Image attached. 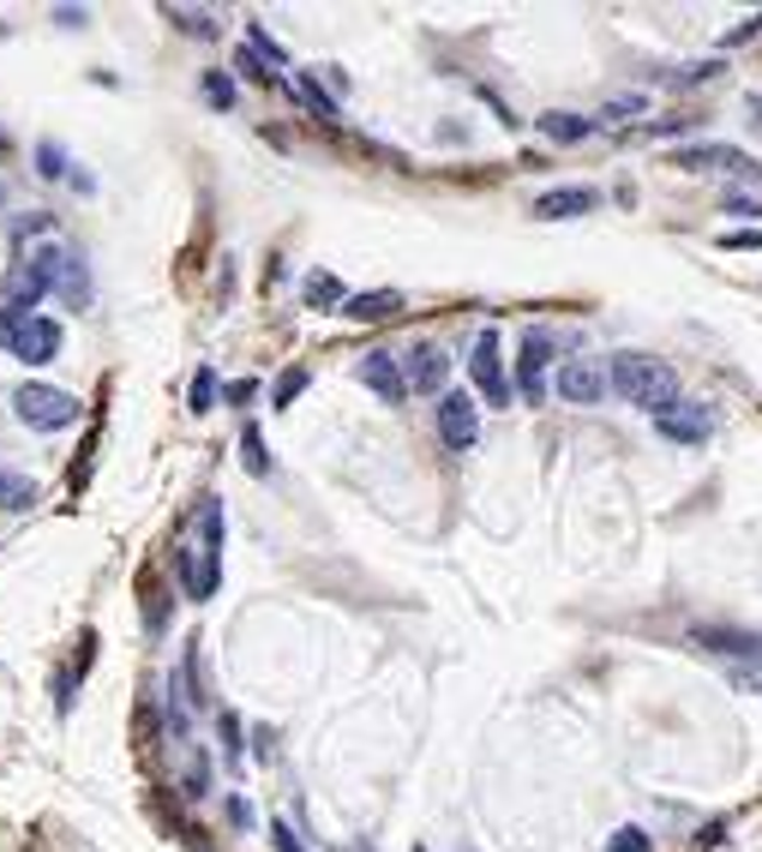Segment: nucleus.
<instances>
[{
	"label": "nucleus",
	"mask_w": 762,
	"mask_h": 852,
	"mask_svg": "<svg viewBox=\"0 0 762 852\" xmlns=\"http://www.w3.org/2000/svg\"><path fill=\"white\" fill-rule=\"evenodd\" d=\"M757 133H762V96H757Z\"/></svg>",
	"instance_id": "nucleus-34"
},
{
	"label": "nucleus",
	"mask_w": 762,
	"mask_h": 852,
	"mask_svg": "<svg viewBox=\"0 0 762 852\" xmlns=\"http://www.w3.org/2000/svg\"><path fill=\"white\" fill-rule=\"evenodd\" d=\"M300 295H307V307H330V300H349L342 295V283L330 271H312L307 283H300Z\"/></svg>",
	"instance_id": "nucleus-19"
},
{
	"label": "nucleus",
	"mask_w": 762,
	"mask_h": 852,
	"mask_svg": "<svg viewBox=\"0 0 762 852\" xmlns=\"http://www.w3.org/2000/svg\"><path fill=\"white\" fill-rule=\"evenodd\" d=\"M402 373H409V390H444L451 354H444L439 342H409V349H402Z\"/></svg>",
	"instance_id": "nucleus-11"
},
{
	"label": "nucleus",
	"mask_w": 762,
	"mask_h": 852,
	"mask_svg": "<svg viewBox=\"0 0 762 852\" xmlns=\"http://www.w3.org/2000/svg\"><path fill=\"white\" fill-rule=\"evenodd\" d=\"M271 841H276V852H307V847H300V841H295V834H288V829H283V822H271Z\"/></svg>",
	"instance_id": "nucleus-29"
},
{
	"label": "nucleus",
	"mask_w": 762,
	"mask_h": 852,
	"mask_svg": "<svg viewBox=\"0 0 762 852\" xmlns=\"http://www.w3.org/2000/svg\"><path fill=\"white\" fill-rule=\"evenodd\" d=\"M228 822H235V829H247V822H252V810H247V798H228Z\"/></svg>",
	"instance_id": "nucleus-31"
},
{
	"label": "nucleus",
	"mask_w": 762,
	"mask_h": 852,
	"mask_svg": "<svg viewBox=\"0 0 762 852\" xmlns=\"http://www.w3.org/2000/svg\"><path fill=\"white\" fill-rule=\"evenodd\" d=\"M541 133L553 138V145H577V138L594 133V121H589V114H565V109H558V114H541Z\"/></svg>",
	"instance_id": "nucleus-16"
},
{
	"label": "nucleus",
	"mask_w": 762,
	"mask_h": 852,
	"mask_svg": "<svg viewBox=\"0 0 762 852\" xmlns=\"http://www.w3.org/2000/svg\"><path fill=\"white\" fill-rule=\"evenodd\" d=\"M439 439H444V451H475L480 414H475V397H468V390H444L439 397Z\"/></svg>",
	"instance_id": "nucleus-6"
},
{
	"label": "nucleus",
	"mask_w": 762,
	"mask_h": 852,
	"mask_svg": "<svg viewBox=\"0 0 762 852\" xmlns=\"http://www.w3.org/2000/svg\"><path fill=\"white\" fill-rule=\"evenodd\" d=\"M205 96H211V109H235V79H228V72H211Z\"/></svg>",
	"instance_id": "nucleus-25"
},
{
	"label": "nucleus",
	"mask_w": 762,
	"mask_h": 852,
	"mask_svg": "<svg viewBox=\"0 0 762 852\" xmlns=\"http://www.w3.org/2000/svg\"><path fill=\"white\" fill-rule=\"evenodd\" d=\"M36 499H43V492H36V480H24V475H12V468H0V511H31Z\"/></svg>",
	"instance_id": "nucleus-17"
},
{
	"label": "nucleus",
	"mask_w": 762,
	"mask_h": 852,
	"mask_svg": "<svg viewBox=\"0 0 762 852\" xmlns=\"http://www.w3.org/2000/svg\"><path fill=\"white\" fill-rule=\"evenodd\" d=\"M55 295L67 300V307H84V300H91V276H84V259H79V252H72V247H60Z\"/></svg>",
	"instance_id": "nucleus-14"
},
{
	"label": "nucleus",
	"mask_w": 762,
	"mask_h": 852,
	"mask_svg": "<svg viewBox=\"0 0 762 852\" xmlns=\"http://www.w3.org/2000/svg\"><path fill=\"white\" fill-rule=\"evenodd\" d=\"M288 84H295V96H300V103H307L312 114H319V121H337V103H330V91H325L319 79H312V72H295Z\"/></svg>",
	"instance_id": "nucleus-18"
},
{
	"label": "nucleus",
	"mask_w": 762,
	"mask_h": 852,
	"mask_svg": "<svg viewBox=\"0 0 762 852\" xmlns=\"http://www.w3.org/2000/svg\"><path fill=\"white\" fill-rule=\"evenodd\" d=\"M0 342H7V349H12V361H24V366H43V361H55V354H60V325L36 313L31 325H19V330H0Z\"/></svg>",
	"instance_id": "nucleus-7"
},
{
	"label": "nucleus",
	"mask_w": 762,
	"mask_h": 852,
	"mask_svg": "<svg viewBox=\"0 0 762 852\" xmlns=\"http://www.w3.org/2000/svg\"><path fill=\"white\" fill-rule=\"evenodd\" d=\"M300 390H307V366H288V373L276 378V390H271V409H288Z\"/></svg>",
	"instance_id": "nucleus-22"
},
{
	"label": "nucleus",
	"mask_w": 762,
	"mask_h": 852,
	"mask_svg": "<svg viewBox=\"0 0 762 852\" xmlns=\"http://www.w3.org/2000/svg\"><path fill=\"white\" fill-rule=\"evenodd\" d=\"M36 169H43V181H60V174H67V150H60L55 138H43V145H36Z\"/></svg>",
	"instance_id": "nucleus-23"
},
{
	"label": "nucleus",
	"mask_w": 762,
	"mask_h": 852,
	"mask_svg": "<svg viewBox=\"0 0 762 852\" xmlns=\"http://www.w3.org/2000/svg\"><path fill=\"white\" fill-rule=\"evenodd\" d=\"M252 390H259V385H252V378H240V385H228V402H252Z\"/></svg>",
	"instance_id": "nucleus-33"
},
{
	"label": "nucleus",
	"mask_w": 762,
	"mask_h": 852,
	"mask_svg": "<svg viewBox=\"0 0 762 852\" xmlns=\"http://www.w3.org/2000/svg\"><path fill=\"white\" fill-rule=\"evenodd\" d=\"M468 373H475L480 397L492 402V409H511V378H504V361H499V330H480L475 337V354H468Z\"/></svg>",
	"instance_id": "nucleus-5"
},
{
	"label": "nucleus",
	"mask_w": 762,
	"mask_h": 852,
	"mask_svg": "<svg viewBox=\"0 0 762 852\" xmlns=\"http://www.w3.org/2000/svg\"><path fill=\"white\" fill-rule=\"evenodd\" d=\"M606 852H655V841L642 829H618L613 841H606Z\"/></svg>",
	"instance_id": "nucleus-26"
},
{
	"label": "nucleus",
	"mask_w": 762,
	"mask_h": 852,
	"mask_svg": "<svg viewBox=\"0 0 762 852\" xmlns=\"http://www.w3.org/2000/svg\"><path fill=\"white\" fill-rule=\"evenodd\" d=\"M720 247H762V228H751V235H720Z\"/></svg>",
	"instance_id": "nucleus-30"
},
{
	"label": "nucleus",
	"mask_w": 762,
	"mask_h": 852,
	"mask_svg": "<svg viewBox=\"0 0 762 852\" xmlns=\"http://www.w3.org/2000/svg\"><path fill=\"white\" fill-rule=\"evenodd\" d=\"M169 19H174V24H181V31H186V36H217V19H211V12H205V7H174V12H169Z\"/></svg>",
	"instance_id": "nucleus-21"
},
{
	"label": "nucleus",
	"mask_w": 762,
	"mask_h": 852,
	"mask_svg": "<svg viewBox=\"0 0 762 852\" xmlns=\"http://www.w3.org/2000/svg\"><path fill=\"white\" fill-rule=\"evenodd\" d=\"M655 432L667 444H703L708 432H715V402H679L672 414H660Z\"/></svg>",
	"instance_id": "nucleus-9"
},
{
	"label": "nucleus",
	"mask_w": 762,
	"mask_h": 852,
	"mask_svg": "<svg viewBox=\"0 0 762 852\" xmlns=\"http://www.w3.org/2000/svg\"><path fill=\"white\" fill-rule=\"evenodd\" d=\"M601 205V193L594 186H553V193L535 198V216H546V223H565V216H582Z\"/></svg>",
	"instance_id": "nucleus-12"
},
{
	"label": "nucleus",
	"mask_w": 762,
	"mask_h": 852,
	"mask_svg": "<svg viewBox=\"0 0 762 852\" xmlns=\"http://www.w3.org/2000/svg\"><path fill=\"white\" fill-rule=\"evenodd\" d=\"M553 390H558V402H577V409H589V402H606V390H613V366L594 361V354H570V361L558 366Z\"/></svg>",
	"instance_id": "nucleus-4"
},
{
	"label": "nucleus",
	"mask_w": 762,
	"mask_h": 852,
	"mask_svg": "<svg viewBox=\"0 0 762 852\" xmlns=\"http://www.w3.org/2000/svg\"><path fill=\"white\" fill-rule=\"evenodd\" d=\"M642 109H649V96H618V103H606V121H630Z\"/></svg>",
	"instance_id": "nucleus-27"
},
{
	"label": "nucleus",
	"mask_w": 762,
	"mask_h": 852,
	"mask_svg": "<svg viewBox=\"0 0 762 852\" xmlns=\"http://www.w3.org/2000/svg\"><path fill=\"white\" fill-rule=\"evenodd\" d=\"M240 463H247V475H271V456H264L259 427H247V432H240Z\"/></svg>",
	"instance_id": "nucleus-20"
},
{
	"label": "nucleus",
	"mask_w": 762,
	"mask_h": 852,
	"mask_svg": "<svg viewBox=\"0 0 762 852\" xmlns=\"http://www.w3.org/2000/svg\"><path fill=\"white\" fill-rule=\"evenodd\" d=\"M751 36H762V12H751V19H744V24H739V31H727V48L751 43Z\"/></svg>",
	"instance_id": "nucleus-28"
},
{
	"label": "nucleus",
	"mask_w": 762,
	"mask_h": 852,
	"mask_svg": "<svg viewBox=\"0 0 762 852\" xmlns=\"http://www.w3.org/2000/svg\"><path fill=\"white\" fill-rule=\"evenodd\" d=\"M727 211H732V216H762V205H757V198H744V193L727 198Z\"/></svg>",
	"instance_id": "nucleus-32"
},
{
	"label": "nucleus",
	"mask_w": 762,
	"mask_h": 852,
	"mask_svg": "<svg viewBox=\"0 0 762 852\" xmlns=\"http://www.w3.org/2000/svg\"><path fill=\"white\" fill-rule=\"evenodd\" d=\"M613 390L630 402V409H642V414H672L679 409V373H672L667 361H655V354H613Z\"/></svg>",
	"instance_id": "nucleus-1"
},
{
	"label": "nucleus",
	"mask_w": 762,
	"mask_h": 852,
	"mask_svg": "<svg viewBox=\"0 0 762 852\" xmlns=\"http://www.w3.org/2000/svg\"><path fill=\"white\" fill-rule=\"evenodd\" d=\"M679 169H727V174H751L757 181V169H751V157L744 150H732V145H703V150H679Z\"/></svg>",
	"instance_id": "nucleus-13"
},
{
	"label": "nucleus",
	"mask_w": 762,
	"mask_h": 852,
	"mask_svg": "<svg viewBox=\"0 0 762 852\" xmlns=\"http://www.w3.org/2000/svg\"><path fill=\"white\" fill-rule=\"evenodd\" d=\"M181 582L193 601H211L223 582V499H205L193 511V541L181 546Z\"/></svg>",
	"instance_id": "nucleus-2"
},
{
	"label": "nucleus",
	"mask_w": 762,
	"mask_h": 852,
	"mask_svg": "<svg viewBox=\"0 0 762 852\" xmlns=\"http://www.w3.org/2000/svg\"><path fill=\"white\" fill-rule=\"evenodd\" d=\"M397 307H402V295H397V288H373V295H349V300H342V313H349V319H361V325L390 319Z\"/></svg>",
	"instance_id": "nucleus-15"
},
{
	"label": "nucleus",
	"mask_w": 762,
	"mask_h": 852,
	"mask_svg": "<svg viewBox=\"0 0 762 852\" xmlns=\"http://www.w3.org/2000/svg\"><path fill=\"white\" fill-rule=\"evenodd\" d=\"M361 385L373 390L378 402H402V397H409V373H402V361L390 349H373L361 361Z\"/></svg>",
	"instance_id": "nucleus-10"
},
{
	"label": "nucleus",
	"mask_w": 762,
	"mask_h": 852,
	"mask_svg": "<svg viewBox=\"0 0 762 852\" xmlns=\"http://www.w3.org/2000/svg\"><path fill=\"white\" fill-rule=\"evenodd\" d=\"M12 414L36 432H60V427L79 421V397H67V390H55V385H19L12 390Z\"/></svg>",
	"instance_id": "nucleus-3"
},
{
	"label": "nucleus",
	"mask_w": 762,
	"mask_h": 852,
	"mask_svg": "<svg viewBox=\"0 0 762 852\" xmlns=\"http://www.w3.org/2000/svg\"><path fill=\"white\" fill-rule=\"evenodd\" d=\"M546 361H553V330H523V354H516V390L528 402L546 397Z\"/></svg>",
	"instance_id": "nucleus-8"
},
{
	"label": "nucleus",
	"mask_w": 762,
	"mask_h": 852,
	"mask_svg": "<svg viewBox=\"0 0 762 852\" xmlns=\"http://www.w3.org/2000/svg\"><path fill=\"white\" fill-rule=\"evenodd\" d=\"M211 402H217V373H211V366H198V378H193V402H186V409L205 414Z\"/></svg>",
	"instance_id": "nucleus-24"
}]
</instances>
